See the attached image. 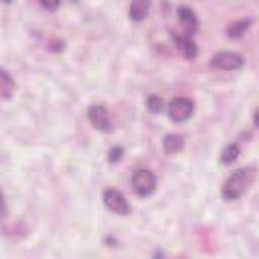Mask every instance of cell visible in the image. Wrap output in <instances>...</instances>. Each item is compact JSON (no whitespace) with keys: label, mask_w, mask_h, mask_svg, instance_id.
Returning <instances> with one entry per match:
<instances>
[{"label":"cell","mask_w":259,"mask_h":259,"mask_svg":"<svg viewBox=\"0 0 259 259\" xmlns=\"http://www.w3.org/2000/svg\"><path fill=\"white\" fill-rule=\"evenodd\" d=\"M257 173L258 170L255 165L241 167L232 172L223 184V198L229 201L240 198L253 185L257 178Z\"/></svg>","instance_id":"cell-1"},{"label":"cell","mask_w":259,"mask_h":259,"mask_svg":"<svg viewBox=\"0 0 259 259\" xmlns=\"http://www.w3.org/2000/svg\"><path fill=\"white\" fill-rule=\"evenodd\" d=\"M132 186L135 193L144 198L151 195L157 187V178L150 169L140 168L132 175Z\"/></svg>","instance_id":"cell-2"},{"label":"cell","mask_w":259,"mask_h":259,"mask_svg":"<svg viewBox=\"0 0 259 259\" xmlns=\"http://www.w3.org/2000/svg\"><path fill=\"white\" fill-rule=\"evenodd\" d=\"M194 112V103L186 97L173 98L167 107L168 117L176 123L187 121Z\"/></svg>","instance_id":"cell-3"},{"label":"cell","mask_w":259,"mask_h":259,"mask_svg":"<svg viewBox=\"0 0 259 259\" xmlns=\"http://www.w3.org/2000/svg\"><path fill=\"white\" fill-rule=\"evenodd\" d=\"M245 64L244 58L235 52L224 51L212 56L209 66L213 69L223 71H236L241 69Z\"/></svg>","instance_id":"cell-4"},{"label":"cell","mask_w":259,"mask_h":259,"mask_svg":"<svg viewBox=\"0 0 259 259\" xmlns=\"http://www.w3.org/2000/svg\"><path fill=\"white\" fill-rule=\"evenodd\" d=\"M103 203L108 210L119 215H126L132 207L123 194L114 188H107L102 195Z\"/></svg>","instance_id":"cell-5"},{"label":"cell","mask_w":259,"mask_h":259,"mask_svg":"<svg viewBox=\"0 0 259 259\" xmlns=\"http://www.w3.org/2000/svg\"><path fill=\"white\" fill-rule=\"evenodd\" d=\"M87 118L94 128L103 133H110L113 130L111 119L105 107L98 104L90 105L87 108Z\"/></svg>","instance_id":"cell-6"},{"label":"cell","mask_w":259,"mask_h":259,"mask_svg":"<svg viewBox=\"0 0 259 259\" xmlns=\"http://www.w3.org/2000/svg\"><path fill=\"white\" fill-rule=\"evenodd\" d=\"M176 15L185 34L191 36L197 32L199 21L191 7L187 5L178 6L176 9Z\"/></svg>","instance_id":"cell-7"},{"label":"cell","mask_w":259,"mask_h":259,"mask_svg":"<svg viewBox=\"0 0 259 259\" xmlns=\"http://www.w3.org/2000/svg\"><path fill=\"white\" fill-rule=\"evenodd\" d=\"M173 42L175 44L176 48L180 50L184 59L191 61L194 60L198 55V48L196 44L192 40L191 36L183 33H173L172 34Z\"/></svg>","instance_id":"cell-8"},{"label":"cell","mask_w":259,"mask_h":259,"mask_svg":"<svg viewBox=\"0 0 259 259\" xmlns=\"http://www.w3.org/2000/svg\"><path fill=\"white\" fill-rule=\"evenodd\" d=\"M151 2L146 0L133 1L128 8V16L135 22L143 21L149 14Z\"/></svg>","instance_id":"cell-9"},{"label":"cell","mask_w":259,"mask_h":259,"mask_svg":"<svg viewBox=\"0 0 259 259\" xmlns=\"http://www.w3.org/2000/svg\"><path fill=\"white\" fill-rule=\"evenodd\" d=\"M15 89L16 85L12 76L2 68L0 73V94L2 99L9 100L13 96Z\"/></svg>","instance_id":"cell-10"},{"label":"cell","mask_w":259,"mask_h":259,"mask_svg":"<svg viewBox=\"0 0 259 259\" xmlns=\"http://www.w3.org/2000/svg\"><path fill=\"white\" fill-rule=\"evenodd\" d=\"M184 147V138L178 134H168L163 139V149L166 154L179 153Z\"/></svg>","instance_id":"cell-11"},{"label":"cell","mask_w":259,"mask_h":259,"mask_svg":"<svg viewBox=\"0 0 259 259\" xmlns=\"http://www.w3.org/2000/svg\"><path fill=\"white\" fill-rule=\"evenodd\" d=\"M241 147L237 143H229L221 152L220 161L223 165H231L239 158Z\"/></svg>","instance_id":"cell-12"},{"label":"cell","mask_w":259,"mask_h":259,"mask_svg":"<svg viewBox=\"0 0 259 259\" xmlns=\"http://www.w3.org/2000/svg\"><path fill=\"white\" fill-rule=\"evenodd\" d=\"M251 20L249 18H243L232 22L227 28V35L232 39L240 38L250 27Z\"/></svg>","instance_id":"cell-13"},{"label":"cell","mask_w":259,"mask_h":259,"mask_svg":"<svg viewBox=\"0 0 259 259\" xmlns=\"http://www.w3.org/2000/svg\"><path fill=\"white\" fill-rule=\"evenodd\" d=\"M146 106L152 113H160L164 109V100L157 94H151L146 100Z\"/></svg>","instance_id":"cell-14"},{"label":"cell","mask_w":259,"mask_h":259,"mask_svg":"<svg viewBox=\"0 0 259 259\" xmlns=\"http://www.w3.org/2000/svg\"><path fill=\"white\" fill-rule=\"evenodd\" d=\"M124 150L122 147L119 146H113L108 151V161L110 163H117L123 158Z\"/></svg>","instance_id":"cell-15"},{"label":"cell","mask_w":259,"mask_h":259,"mask_svg":"<svg viewBox=\"0 0 259 259\" xmlns=\"http://www.w3.org/2000/svg\"><path fill=\"white\" fill-rule=\"evenodd\" d=\"M39 4L46 10H49V11H55L60 6V2L59 1H41V2H39Z\"/></svg>","instance_id":"cell-16"},{"label":"cell","mask_w":259,"mask_h":259,"mask_svg":"<svg viewBox=\"0 0 259 259\" xmlns=\"http://www.w3.org/2000/svg\"><path fill=\"white\" fill-rule=\"evenodd\" d=\"M256 116H257V111L254 112V123L257 125V118H256Z\"/></svg>","instance_id":"cell-17"}]
</instances>
